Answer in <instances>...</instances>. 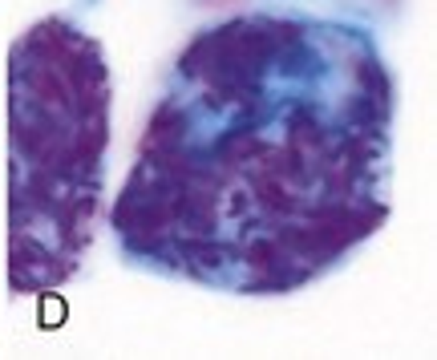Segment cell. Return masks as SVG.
<instances>
[{
	"label": "cell",
	"instance_id": "obj_1",
	"mask_svg": "<svg viewBox=\"0 0 437 360\" xmlns=\"http://www.w3.org/2000/svg\"><path fill=\"white\" fill-rule=\"evenodd\" d=\"M65 316H69V308H65L61 295H45V300H41V328H61Z\"/></svg>",
	"mask_w": 437,
	"mask_h": 360
}]
</instances>
